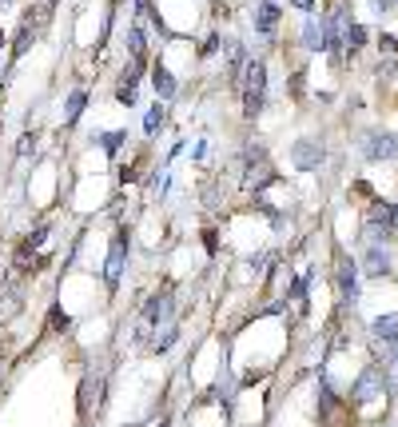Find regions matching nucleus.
Here are the masks:
<instances>
[{
	"instance_id": "obj_1",
	"label": "nucleus",
	"mask_w": 398,
	"mask_h": 427,
	"mask_svg": "<svg viewBox=\"0 0 398 427\" xmlns=\"http://www.w3.org/2000/svg\"><path fill=\"white\" fill-rule=\"evenodd\" d=\"M239 96H243V116H247V120H259L263 108H267V60L251 56V60L243 64Z\"/></svg>"
},
{
	"instance_id": "obj_2",
	"label": "nucleus",
	"mask_w": 398,
	"mask_h": 427,
	"mask_svg": "<svg viewBox=\"0 0 398 427\" xmlns=\"http://www.w3.org/2000/svg\"><path fill=\"white\" fill-rule=\"evenodd\" d=\"M271 184H279L275 168H271V156L263 144H251L247 152H243V192L247 196H259L263 188H271Z\"/></svg>"
},
{
	"instance_id": "obj_3",
	"label": "nucleus",
	"mask_w": 398,
	"mask_h": 427,
	"mask_svg": "<svg viewBox=\"0 0 398 427\" xmlns=\"http://www.w3.org/2000/svg\"><path fill=\"white\" fill-rule=\"evenodd\" d=\"M139 324L144 327H168L176 324V292L171 288H159V292H151L148 300H144V312H139Z\"/></svg>"
},
{
	"instance_id": "obj_4",
	"label": "nucleus",
	"mask_w": 398,
	"mask_h": 427,
	"mask_svg": "<svg viewBox=\"0 0 398 427\" xmlns=\"http://www.w3.org/2000/svg\"><path fill=\"white\" fill-rule=\"evenodd\" d=\"M124 268H128V228L119 224L112 232V244H108V260H104V284L108 292H116L119 280H124Z\"/></svg>"
},
{
	"instance_id": "obj_5",
	"label": "nucleus",
	"mask_w": 398,
	"mask_h": 427,
	"mask_svg": "<svg viewBox=\"0 0 398 427\" xmlns=\"http://www.w3.org/2000/svg\"><path fill=\"white\" fill-rule=\"evenodd\" d=\"M387 384H390V376H387V367H378V364H370L362 376L355 379V387H350V399H355L358 407L362 404H370V399H378L382 391H387Z\"/></svg>"
},
{
	"instance_id": "obj_6",
	"label": "nucleus",
	"mask_w": 398,
	"mask_h": 427,
	"mask_svg": "<svg viewBox=\"0 0 398 427\" xmlns=\"http://www.w3.org/2000/svg\"><path fill=\"white\" fill-rule=\"evenodd\" d=\"M323 160H327V148H323L315 136H298V140L291 144V164H295L298 172H318Z\"/></svg>"
},
{
	"instance_id": "obj_7",
	"label": "nucleus",
	"mask_w": 398,
	"mask_h": 427,
	"mask_svg": "<svg viewBox=\"0 0 398 427\" xmlns=\"http://www.w3.org/2000/svg\"><path fill=\"white\" fill-rule=\"evenodd\" d=\"M335 284H338V300L355 307L362 292H358V268H355V260H350V255H338V264H335Z\"/></svg>"
},
{
	"instance_id": "obj_8",
	"label": "nucleus",
	"mask_w": 398,
	"mask_h": 427,
	"mask_svg": "<svg viewBox=\"0 0 398 427\" xmlns=\"http://www.w3.org/2000/svg\"><path fill=\"white\" fill-rule=\"evenodd\" d=\"M279 21H283V9H279V0H259L255 4V32L263 41H271L279 32Z\"/></svg>"
},
{
	"instance_id": "obj_9",
	"label": "nucleus",
	"mask_w": 398,
	"mask_h": 427,
	"mask_svg": "<svg viewBox=\"0 0 398 427\" xmlns=\"http://www.w3.org/2000/svg\"><path fill=\"white\" fill-rule=\"evenodd\" d=\"M298 44H303V52H323L327 48V21L323 16H307L303 28H298Z\"/></svg>"
},
{
	"instance_id": "obj_10",
	"label": "nucleus",
	"mask_w": 398,
	"mask_h": 427,
	"mask_svg": "<svg viewBox=\"0 0 398 427\" xmlns=\"http://www.w3.org/2000/svg\"><path fill=\"white\" fill-rule=\"evenodd\" d=\"M362 272H367L370 280L390 275V252H387V244H370L367 252H362Z\"/></svg>"
},
{
	"instance_id": "obj_11",
	"label": "nucleus",
	"mask_w": 398,
	"mask_h": 427,
	"mask_svg": "<svg viewBox=\"0 0 398 427\" xmlns=\"http://www.w3.org/2000/svg\"><path fill=\"white\" fill-rule=\"evenodd\" d=\"M151 88H156V96H159L163 104L176 100V88H179L176 72H171L168 64H156V68H151Z\"/></svg>"
},
{
	"instance_id": "obj_12",
	"label": "nucleus",
	"mask_w": 398,
	"mask_h": 427,
	"mask_svg": "<svg viewBox=\"0 0 398 427\" xmlns=\"http://www.w3.org/2000/svg\"><path fill=\"white\" fill-rule=\"evenodd\" d=\"M88 92L84 88H72L68 96H64V128H76L80 124V116H84V108H88Z\"/></svg>"
},
{
	"instance_id": "obj_13",
	"label": "nucleus",
	"mask_w": 398,
	"mask_h": 427,
	"mask_svg": "<svg viewBox=\"0 0 398 427\" xmlns=\"http://www.w3.org/2000/svg\"><path fill=\"white\" fill-rule=\"evenodd\" d=\"M370 336L382 339V344L394 347L398 344V312H387V315H375L370 320Z\"/></svg>"
},
{
	"instance_id": "obj_14",
	"label": "nucleus",
	"mask_w": 398,
	"mask_h": 427,
	"mask_svg": "<svg viewBox=\"0 0 398 427\" xmlns=\"http://www.w3.org/2000/svg\"><path fill=\"white\" fill-rule=\"evenodd\" d=\"M163 124H168V104L156 100L148 112H144V136H148V140H151V136H159V132H163Z\"/></svg>"
},
{
	"instance_id": "obj_15",
	"label": "nucleus",
	"mask_w": 398,
	"mask_h": 427,
	"mask_svg": "<svg viewBox=\"0 0 398 427\" xmlns=\"http://www.w3.org/2000/svg\"><path fill=\"white\" fill-rule=\"evenodd\" d=\"M92 144H100V148H104V152H108L112 160H116L119 148L128 144V128H116V132H96V136H92Z\"/></svg>"
},
{
	"instance_id": "obj_16",
	"label": "nucleus",
	"mask_w": 398,
	"mask_h": 427,
	"mask_svg": "<svg viewBox=\"0 0 398 427\" xmlns=\"http://www.w3.org/2000/svg\"><path fill=\"white\" fill-rule=\"evenodd\" d=\"M32 44H36V24H32V16H28V21L16 28V41H12V60H20Z\"/></svg>"
},
{
	"instance_id": "obj_17",
	"label": "nucleus",
	"mask_w": 398,
	"mask_h": 427,
	"mask_svg": "<svg viewBox=\"0 0 398 427\" xmlns=\"http://www.w3.org/2000/svg\"><path fill=\"white\" fill-rule=\"evenodd\" d=\"M128 56L131 60H148V32L139 28V24L128 28Z\"/></svg>"
},
{
	"instance_id": "obj_18",
	"label": "nucleus",
	"mask_w": 398,
	"mask_h": 427,
	"mask_svg": "<svg viewBox=\"0 0 398 427\" xmlns=\"http://www.w3.org/2000/svg\"><path fill=\"white\" fill-rule=\"evenodd\" d=\"M343 44H347L350 52H358V48H362V44H367V28H362V24H355V21H350V24H347V32H343Z\"/></svg>"
},
{
	"instance_id": "obj_19",
	"label": "nucleus",
	"mask_w": 398,
	"mask_h": 427,
	"mask_svg": "<svg viewBox=\"0 0 398 427\" xmlns=\"http://www.w3.org/2000/svg\"><path fill=\"white\" fill-rule=\"evenodd\" d=\"M176 339H179V327H176V324H168V327H163V336L156 332V344H151V352H156V356H163V352H168V347L176 344Z\"/></svg>"
},
{
	"instance_id": "obj_20",
	"label": "nucleus",
	"mask_w": 398,
	"mask_h": 427,
	"mask_svg": "<svg viewBox=\"0 0 398 427\" xmlns=\"http://www.w3.org/2000/svg\"><path fill=\"white\" fill-rule=\"evenodd\" d=\"M267 264H271V252L247 255V272H251V275H263V272H267Z\"/></svg>"
},
{
	"instance_id": "obj_21",
	"label": "nucleus",
	"mask_w": 398,
	"mask_h": 427,
	"mask_svg": "<svg viewBox=\"0 0 398 427\" xmlns=\"http://www.w3.org/2000/svg\"><path fill=\"white\" fill-rule=\"evenodd\" d=\"M48 232H52L48 224H40L36 232H28V236H24V248H28V252H36V248L44 244V240H48Z\"/></svg>"
},
{
	"instance_id": "obj_22",
	"label": "nucleus",
	"mask_w": 398,
	"mask_h": 427,
	"mask_svg": "<svg viewBox=\"0 0 398 427\" xmlns=\"http://www.w3.org/2000/svg\"><path fill=\"white\" fill-rule=\"evenodd\" d=\"M32 152H36V132H24V136H20V144H16V156H20V160H28Z\"/></svg>"
},
{
	"instance_id": "obj_23",
	"label": "nucleus",
	"mask_w": 398,
	"mask_h": 427,
	"mask_svg": "<svg viewBox=\"0 0 398 427\" xmlns=\"http://www.w3.org/2000/svg\"><path fill=\"white\" fill-rule=\"evenodd\" d=\"M219 48H223V36H219V32H211L208 41H203V48H199V56H215Z\"/></svg>"
},
{
	"instance_id": "obj_24",
	"label": "nucleus",
	"mask_w": 398,
	"mask_h": 427,
	"mask_svg": "<svg viewBox=\"0 0 398 427\" xmlns=\"http://www.w3.org/2000/svg\"><path fill=\"white\" fill-rule=\"evenodd\" d=\"M48 320H52V332H64V327H68V315H64V307H52V312H48Z\"/></svg>"
},
{
	"instance_id": "obj_25",
	"label": "nucleus",
	"mask_w": 398,
	"mask_h": 427,
	"mask_svg": "<svg viewBox=\"0 0 398 427\" xmlns=\"http://www.w3.org/2000/svg\"><path fill=\"white\" fill-rule=\"evenodd\" d=\"M390 9H394V0H370V12H375V16H387Z\"/></svg>"
},
{
	"instance_id": "obj_26",
	"label": "nucleus",
	"mask_w": 398,
	"mask_h": 427,
	"mask_svg": "<svg viewBox=\"0 0 398 427\" xmlns=\"http://www.w3.org/2000/svg\"><path fill=\"white\" fill-rule=\"evenodd\" d=\"M378 52H387V56H394V52H398L394 36H378Z\"/></svg>"
},
{
	"instance_id": "obj_27",
	"label": "nucleus",
	"mask_w": 398,
	"mask_h": 427,
	"mask_svg": "<svg viewBox=\"0 0 398 427\" xmlns=\"http://www.w3.org/2000/svg\"><path fill=\"white\" fill-rule=\"evenodd\" d=\"M287 4L298 12H307V16H315V0H287Z\"/></svg>"
},
{
	"instance_id": "obj_28",
	"label": "nucleus",
	"mask_w": 398,
	"mask_h": 427,
	"mask_svg": "<svg viewBox=\"0 0 398 427\" xmlns=\"http://www.w3.org/2000/svg\"><path fill=\"white\" fill-rule=\"evenodd\" d=\"M215 240H219L215 228H203V244H208V252H211V255H215Z\"/></svg>"
},
{
	"instance_id": "obj_29",
	"label": "nucleus",
	"mask_w": 398,
	"mask_h": 427,
	"mask_svg": "<svg viewBox=\"0 0 398 427\" xmlns=\"http://www.w3.org/2000/svg\"><path fill=\"white\" fill-rule=\"evenodd\" d=\"M191 156H195V160H199V164H203V156H208V140H199V144H195V148H191Z\"/></svg>"
},
{
	"instance_id": "obj_30",
	"label": "nucleus",
	"mask_w": 398,
	"mask_h": 427,
	"mask_svg": "<svg viewBox=\"0 0 398 427\" xmlns=\"http://www.w3.org/2000/svg\"><path fill=\"white\" fill-rule=\"evenodd\" d=\"M390 228H398V204H390Z\"/></svg>"
},
{
	"instance_id": "obj_31",
	"label": "nucleus",
	"mask_w": 398,
	"mask_h": 427,
	"mask_svg": "<svg viewBox=\"0 0 398 427\" xmlns=\"http://www.w3.org/2000/svg\"><path fill=\"white\" fill-rule=\"evenodd\" d=\"M40 4H44V9H52V4H60V0H40Z\"/></svg>"
},
{
	"instance_id": "obj_32",
	"label": "nucleus",
	"mask_w": 398,
	"mask_h": 427,
	"mask_svg": "<svg viewBox=\"0 0 398 427\" xmlns=\"http://www.w3.org/2000/svg\"><path fill=\"white\" fill-rule=\"evenodd\" d=\"M0 48H4V28H0Z\"/></svg>"
},
{
	"instance_id": "obj_33",
	"label": "nucleus",
	"mask_w": 398,
	"mask_h": 427,
	"mask_svg": "<svg viewBox=\"0 0 398 427\" xmlns=\"http://www.w3.org/2000/svg\"><path fill=\"white\" fill-rule=\"evenodd\" d=\"M156 427H168V419H163V423H156Z\"/></svg>"
},
{
	"instance_id": "obj_34",
	"label": "nucleus",
	"mask_w": 398,
	"mask_h": 427,
	"mask_svg": "<svg viewBox=\"0 0 398 427\" xmlns=\"http://www.w3.org/2000/svg\"><path fill=\"white\" fill-rule=\"evenodd\" d=\"M4 4H12V0H4Z\"/></svg>"
},
{
	"instance_id": "obj_35",
	"label": "nucleus",
	"mask_w": 398,
	"mask_h": 427,
	"mask_svg": "<svg viewBox=\"0 0 398 427\" xmlns=\"http://www.w3.org/2000/svg\"><path fill=\"white\" fill-rule=\"evenodd\" d=\"M394 4H398V0H394Z\"/></svg>"
}]
</instances>
